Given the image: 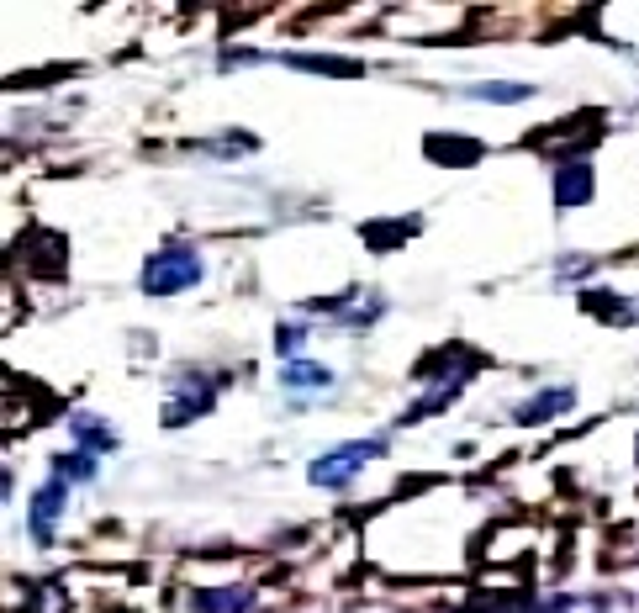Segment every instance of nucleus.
Masks as SVG:
<instances>
[{
	"instance_id": "obj_1",
	"label": "nucleus",
	"mask_w": 639,
	"mask_h": 613,
	"mask_svg": "<svg viewBox=\"0 0 639 613\" xmlns=\"http://www.w3.org/2000/svg\"><path fill=\"white\" fill-rule=\"evenodd\" d=\"M196 281H201V254L191 244H169L159 254H148V265H143L148 296H175V291H191Z\"/></svg>"
},
{
	"instance_id": "obj_6",
	"label": "nucleus",
	"mask_w": 639,
	"mask_h": 613,
	"mask_svg": "<svg viewBox=\"0 0 639 613\" xmlns=\"http://www.w3.org/2000/svg\"><path fill=\"white\" fill-rule=\"evenodd\" d=\"M280 381H286L291 392H302V386H307V392H328V386H333V370L317 365V360H286V376H280Z\"/></svg>"
},
{
	"instance_id": "obj_8",
	"label": "nucleus",
	"mask_w": 639,
	"mask_h": 613,
	"mask_svg": "<svg viewBox=\"0 0 639 613\" xmlns=\"http://www.w3.org/2000/svg\"><path fill=\"white\" fill-rule=\"evenodd\" d=\"M286 64L291 69H317V74H344V80H349V74H360L354 59H317V53H286Z\"/></svg>"
},
{
	"instance_id": "obj_5",
	"label": "nucleus",
	"mask_w": 639,
	"mask_h": 613,
	"mask_svg": "<svg viewBox=\"0 0 639 613\" xmlns=\"http://www.w3.org/2000/svg\"><path fill=\"white\" fill-rule=\"evenodd\" d=\"M587 196H592V164H587V159H566V164L555 170V201L571 212V207H581Z\"/></svg>"
},
{
	"instance_id": "obj_12",
	"label": "nucleus",
	"mask_w": 639,
	"mask_h": 613,
	"mask_svg": "<svg viewBox=\"0 0 639 613\" xmlns=\"http://www.w3.org/2000/svg\"><path fill=\"white\" fill-rule=\"evenodd\" d=\"M53 476H59V481H85V476H96V455H64L59 466H53Z\"/></svg>"
},
{
	"instance_id": "obj_7",
	"label": "nucleus",
	"mask_w": 639,
	"mask_h": 613,
	"mask_svg": "<svg viewBox=\"0 0 639 613\" xmlns=\"http://www.w3.org/2000/svg\"><path fill=\"white\" fill-rule=\"evenodd\" d=\"M571 407V386H550V392H539L529 407H518V423H544L555 413H566Z\"/></svg>"
},
{
	"instance_id": "obj_4",
	"label": "nucleus",
	"mask_w": 639,
	"mask_h": 613,
	"mask_svg": "<svg viewBox=\"0 0 639 613\" xmlns=\"http://www.w3.org/2000/svg\"><path fill=\"white\" fill-rule=\"evenodd\" d=\"M212 397H217V381H196V376H185V392H175V397L164 402V423H169V429H180V423L201 418L206 407H212Z\"/></svg>"
},
{
	"instance_id": "obj_10",
	"label": "nucleus",
	"mask_w": 639,
	"mask_h": 613,
	"mask_svg": "<svg viewBox=\"0 0 639 613\" xmlns=\"http://www.w3.org/2000/svg\"><path fill=\"white\" fill-rule=\"evenodd\" d=\"M465 96H471V101H529L534 90L529 85H471Z\"/></svg>"
},
{
	"instance_id": "obj_11",
	"label": "nucleus",
	"mask_w": 639,
	"mask_h": 613,
	"mask_svg": "<svg viewBox=\"0 0 639 613\" xmlns=\"http://www.w3.org/2000/svg\"><path fill=\"white\" fill-rule=\"evenodd\" d=\"M196 608H206V613H238V608H249V592H201Z\"/></svg>"
},
{
	"instance_id": "obj_3",
	"label": "nucleus",
	"mask_w": 639,
	"mask_h": 613,
	"mask_svg": "<svg viewBox=\"0 0 639 613\" xmlns=\"http://www.w3.org/2000/svg\"><path fill=\"white\" fill-rule=\"evenodd\" d=\"M64 497H69V481L48 476V487L32 497V513H27V529L37 545H53V534H59V518H64Z\"/></svg>"
},
{
	"instance_id": "obj_2",
	"label": "nucleus",
	"mask_w": 639,
	"mask_h": 613,
	"mask_svg": "<svg viewBox=\"0 0 639 613\" xmlns=\"http://www.w3.org/2000/svg\"><path fill=\"white\" fill-rule=\"evenodd\" d=\"M386 444L381 439H354V444H338V450H328L323 460H312V471H307V481L312 487H349L354 476H360L375 455H381Z\"/></svg>"
},
{
	"instance_id": "obj_9",
	"label": "nucleus",
	"mask_w": 639,
	"mask_h": 613,
	"mask_svg": "<svg viewBox=\"0 0 639 613\" xmlns=\"http://www.w3.org/2000/svg\"><path fill=\"white\" fill-rule=\"evenodd\" d=\"M428 154L434 159H481V143H465V138H428Z\"/></svg>"
}]
</instances>
